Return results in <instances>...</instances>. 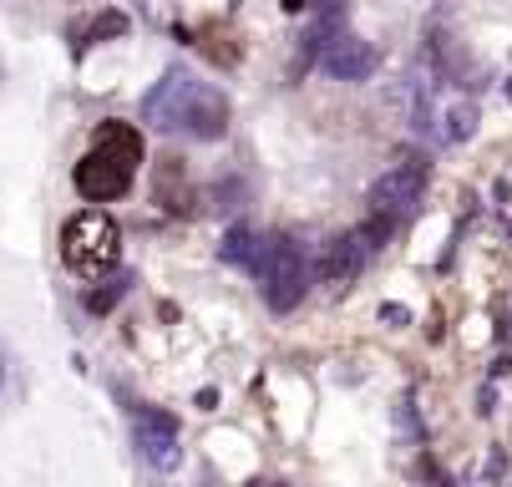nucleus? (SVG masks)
<instances>
[{"instance_id":"7","label":"nucleus","mask_w":512,"mask_h":487,"mask_svg":"<svg viewBox=\"0 0 512 487\" xmlns=\"http://www.w3.org/2000/svg\"><path fill=\"white\" fill-rule=\"evenodd\" d=\"M365 259H371V249H365L360 229H350V234H335V239L325 244V254H320L315 274H320V280H325L330 290H350V285L360 280Z\"/></svg>"},{"instance_id":"2","label":"nucleus","mask_w":512,"mask_h":487,"mask_svg":"<svg viewBox=\"0 0 512 487\" xmlns=\"http://www.w3.org/2000/svg\"><path fill=\"white\" fill-rule=\"evenodd\" d=\"M142 168V132L132 122H102L92 132V153L77 163V193L92 203H112L132 188Z\"/></svg>"},{"instance_id":"8","label":"nucleus","mask_w":512,"mask_h":487,"mask_svg":"<svg viewBox=\"0 0 512 487\" xmlns=\"http://www.w3.org/2000/svg\"><path fill=\"white\" fill-rule=\"evenodd\" d=\"M137 452L148 457L158 472H173L178 467L183 447H178V422H173L168 411H142L137 416Z\"/></svg>"},{"instance_id":"20","label":"nucleus","mask_w":512,"mask_h":487,"mask_svg":"<svg viewBox=\"0 0 512 487\" xmlns=\"http://www.w3.org/2000/svg\"><path fill=\"white\" fill-rule=\"evenodd\" d=\"M0 381H6V366H0Z\"/></svg>"},{"instance_id":"9","label":"nucleus","mask_w":512,"mask_h":487,"mask_svg":"<svg viewBox=\"0 0 512 487\" xmlns=\"http://www.w3.org/2000/svg\"><path fill=\"white\" fill-rule=\"evenodd\" d=\"M310 6H315V16H310V31H305V41H300V56H295V66H289V77L310 72V66L320 61V46H325L335 31H345V16H350V0H310Z\"/></svg>"},{"instance_id":"17","label":"nucleus","mask_w":512,"mask_h":487,"mask_svg":"<svg viewBox=\"0 0 512 487\" xmlns=\"http://www.w3.org/2000/svg\"><path fill=\"white\" fill-rule=\"evenodd\" d=\"M492 406H497V396H492V386H482V396H477V411H482V416H492Z\"/></svg>"},{"instance_id":"19","label":"nucleus","mask_w":512,"mask_h":487,"mask_svg":"<svg viewBox=\"0 0 512 487\" xmlns=\"http://www.w3.org/2000/svg\"><path fill=\"white\" fill-rule=\"evenodd\" d=\"M310 6V0H284V11H305Z\"/></svg>"},{"instance_id":"10","label":"nucleus","mask_w":512,"mask_h":487,"mask_svg":"<svg viewBox=\"0 0 512 487\" xmlns=\"http://www.w3.org/2000/svg\"><path fill=\"white\" fill-rule=\"evenodd\" d=\"M153 193H158V203L168 208V214H188L193 193H188V178H183V163H178V158H163V163H158Z\"/></svg>"},{"instance_id":"4","label":"nucleus","mask_w":512,"mask_h":487,"mask_svg":"<svg viewBox=\"0 0 512 487\" xmlns=\"http://www.w3.org/2000/svg\"><path fill=\"white\" fill-rule=\"evenodd\" d=\"M117 254H122V234L102 208H87V214H77L61 229V259H66L71 274H82V280H102L117 264Z\"/></svg>"},{"instance_id":"11","label":"nucleus","mask_w":512,"mask_h":487,"mask_svg":"<svg viewBox=\"0 0 512 487\" xmlns=\"http://www.w3.org/2000/svg\"><path fill=\"white\" fill-rule=\"evenodd\" d=\"M218 259L224 264H234V269H254V259H259V234L254 229H229L224 234V244H218Z\"/></svg>"},{"instance_id":"14","label":"nucleus","mask_w":512,"mask_h":487,"mask_svg":"<svg viewBox=\"0 0 512 487\" xmlns=\"http://www.w3.org/2000/svg\"><path fill=\"white\" fill-rule=\"evenodd\" d=\"M472 132H477V107L472 102H457L447 112V143H467Z\"/></svg>"},{"instance_id":"3","label":"nucleus","mask_w":512,"mask_h":487,"mask_svg":"<svg viewBox=\"0 0 512 487\" xmlns=\"http://www.w3.org/2000/svg\"><path fill=\"white\" fill-rule=\"evenodd\" d=\"M254 274H259V290H264V305L289 315L305 290H310V259L305 249L289 239V234H269L259 239V259H254Z\"/></svg>"},{"instance_id":"1","label":"nucleus","mask_w":512,"mask_h":487,"mask_svg":"<svg viewBox=\"0 0 512 487\" xmlns=\"http://www.w3.org/2000/svg\"><path fill=\"white\" fill-rule=\"evenodd\" d=\"M142 122L158 127V132H188L198 137V143H213V137L229 132V97L188 77L183 66H173V72L142 97Z\"/></svg>"},{"instance_id":"13","label":"nucleus","mask_w":512,"mask_h":487,"mask_svg":"<svg viewBox=\"0 0 512 487\" xmlns=\"http://www.w3.org/2000/svg\"><path fill=\"white\" fill-rule=\"evenodd\" d=\"M127 285H132V274H117V280H107L102 290H87V310H92V315H107V310L127 295Z\"/></svg>"},{"instance_id":"6","label":"nucleus","mask_w":512,"mask_h":487,"mask_svg":"<svg viewBox=\"0 0 512 487\" xmlns=\"http://www.w3.org/2000/svg\"><path fill=\"white\" fill-rule=\"evenodd\" d=\"M320 61H325V72H330L335 82H365V77L381 66V51H376L371 41L350 36V31H335V36L320 46Z\"/></svg>"},{"instance_id":"5","label":"nucleus","mask_w":512,"mask_h":487,"mask_svg":"<svg viewBox=\"0 0 512 487\" xmlns=\"http://www.w3.org/2000/svg\"><path fill=\"white\" fill-rule=\"evenodd\" d=\"M426 178H431L426 153H411V148H406V153H396V163L371 183V208H376V214H391V219L411 214V208L421 203Z\"/></svg>"},{"instance_id":"18","label":"nucleus","mask_w":512,"mask_h":487,"mask_svg":"<svg viewBox=\"0 0 512 487\" xmlns=\"http://www.w3.org/2000/svg\"><path fill=\"white\" fill-rule=\"evenodd\" d=\"M502 467H507V457H502V452H492V462H487V477H502Z\"/></svg>"},{"instance_id":"16","label":"nucleus","mask_w":512,"mask_h":487,"mask_svg":"<svg viewBox=\"0 0 512 487\" xmlns=\"http://www.w3.org/2000/svg\"><path fill=\"white\" fill-rule=\"evenodd\" d=\"M381 320H386V325H406L411 315H406L401 305H381Z\"/></svg>"},{"instance_id":"12","label":"nucleus","mask_w":512,"mask_h":487,"mask_svg":"<svg viewBox=\"0 0 512 487\" xmlns=\"http://www.w3.org/2000/svg\"><path fill=\"white\" fill-rule=\"evenodd\" d=\"M193 46H198V51H203L213 66H239V41H234L229 31H218V26H208V31H203Z\"/></svg>"},{"instance_id":"15","label":"nucleus","mask_w":512,"mask_h":487,"mask_svg":"<svg viewBox=\"0 0 512 487\" xmlns=\"http://www.w3.org/2000/svg\"><path fill=\"white\" fill-rule=\"evenodd\" d=\"M127 31V16H117V11H107L102 21H92L87 31H77V36H92V41H102V36H122Z\"/></svg>"}]
</instances>
